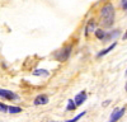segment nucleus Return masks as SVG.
I'll list each match as a JSON object with an SVG mask.
<instances>
[{"instance_id": "f257e3e1", "label": "nucleus", "mask_w": 127, "mask_h": 122, "mask_svg": "<svg viewBox=\"0 0 127 122\" xmlns=\"http://www.w3.org/2000/svg\"><path fill=\"white\" fill-rule=\"evenodd\" d=\"M114 8L112 4H107L100 9V24L105 28H109L114 23Z\"/></svg>"}, {"instance_id": "f03ea898", "label": "nucleus", "mask_w": 127, "mask_h": 122, "mask_svg": "<svg viewBox=\"0 0 127 122\" xmlns=\"http://www.w3.org/2000/svg\"><path fill=\"white\" fill-rule=\"evenodd\" d=\"M70 51H71V46H65V47H62L59 52H56L55 57L59 61H65L70 56Z\"/></svg>"}, {"instance_id": "7ed1b4c3", "label": "nucleus", "mask_w": 127, "mask_h": 122, "mask_svg": "<svg viewBox=\"0 0 127 122\" xmlns=\"http://www.w3.org/2000/svg\"><path fill=\"white\" fill-rule=\"evenodd\" d=\"M125 112H126V108H125V107H122V108H116L112 113H111L108 122H117V121L125 115Z\"/></svg>"}, {"instance_id": "20e7f679", "label": "nucleus", "mask_w": 127, "mask_h": 122, "mask_svg": "<svg viewBox=\"0 0 127 122\" xmlns=\"http://www.w3.org/2000/svg\"><path fill=\"white\" fill-rule=\"evenodd\" d=\"M0 97H3L5 99H9V100H15L18 99V95L15 93L10 90H5V89H0Z\"/></svg>"}, {"instance_id": "39448f33", "label": "nucleus", "mask_w": 127, "mask_h": 122, "mask_svg": "<svg viewBox=\"0 0 127 122\" xmlns=\"http://www.w3.org/2000/svg\"><path fill=\"white\" fill-rule=\"evenodd\" d=\"M87 100V93L85 92H80L79 94H76V97H75V99H74V102H75V106L78 107V106H81L84 102Z\"/></svg>"}, {"instance_id": "423d86ee", "label": "nucleus", "mask_w": 127, "mask_h": 122, "mask_svg": "<svg viewBox=\"0 0 127 122\" xmlns=\"http://www.w3.org/2000/svg\"><path fill=\"white\" fill-rule=\"evenodd\" d=\"M47 103H48V97L46 94H41V95H38L34 99V104L36 106H43V104H47Z\"/></svg>"}, {"instance_id": "0eeeda50", "label": "nucleus", "mask_w": 127, "mask_h": 122, "mask_svg": "<svg viewBox=\"0 0 127 122\" xmlns=\"http://www.w3.org/2000/svg\"><path fill=\"white\" fill-rule=\"evenodd\" d=\"M116 46H117V43H116V42H113L111 46H108L107 48H104V50H102V51H99V52H98V55H97V57L99 59V57H103L104 55H107V54H109L111 52V51L116 47Z\"/></svg>"}, {"instance_id": "6e6552de", "label": "nucleus", "mask_w": 127, "mask_h": 122, "mask_svg": "<svg viewBox=\"0 0 127 122\" xmlns=\"http://www.w3.org/2000/svg\"><path fill=\"white\" fill-rule=\"evenodd\" d=\"M48 74L50 73L45 69H37L33 71V75H36V76H48Z\"/></svg>"}, {"instance_id": "1a4fd4ad", "label": "nucleus", "mask_w": 127, "mask_h": 122, "mask_svg": "<svg viewBox=\"0 0 127 122\" xmlns=\"http://www.w3.org/2000/svg\"><path fill=\"white\" fill-rule=\"evenodd\" d=\"M95 37H97V38H99V39H103V41H104L105 32H103L102 29H95Z\"/></svg>"}, {"instance_id": "9d476101", "label": "nucleus", "mask_w": 127, "mask_h": 122, "mask_svg": "<svg viewBox=\"0 0 127 122\" xmlns=\"http://www.w3.org/2000/svg\"><path fill=\"white\" fill-rule=\"evenodd\" d=\"M85 113H87V112L85 111H84V112H81V113H79L78 116H75V117H74V118H71V120H67L66 122H78L81 117H84V116H85Z\"/></svg>"}, {"instance_id": "9b49d317", "label": "nucleus", "mask_w": 127, "mask_h": 122, "mask_svg": "<svg viewBox=\"0 0 127 122\" xmlns=\"http://www.w3.org/2000/svg\"><path fill=\"white\" fill-rule=\"evenodd\" d=\"M95 28V23H94V20L92 19V20H89V23H88V26H87V29H85V32L87 33H89V32H92V30Z\"/></svg>"}, {"instance_id": "f8f14e48", "label": "nucleus", "mask_w": 127, "mask_h": 122, "mask_svg": "<svg viewBox=\"0 0 127 122\" xmlns=\"http://www.w3.org/2000/svg\"><path fill=\"white\" fill-rule=\"evenodd\" d=\"M76 108V106H75V102H74L72 99H69V102H67V106H66V109L67 111H74Z\"/></svg>"}, {"instance_id": "ddd939ff", "label": "nucleus", "mask_w": 127, "mask_h": 122, "mask_svg": "<svg viewBox=\"0 0 127 122\" xmlns=\"http://www.w3.org/2000/svg\"><path fill=\"white\" fill-rule=\"evenodd\" d=\"M8 112H10V113H19V112H22V108H19V107H8Z\"/></svg>"}, {"instance_id": "4468645a", "label": "nucleus", "mask_w": 127, "mask_h": 122, "mask_svg": "<svg viewBox=\"0 0 127 122\" xmlns=\"http://www.w3.org/2000/svg\"><path fill=\"white\" fill-rule=\"evenodd\" d=\"M0 112H8V107L4 106L3 103H0Z\"/></svg>"}, {"instance_id": "2eb2a0df", "label": "nucleus", "mask_w": 127, "mask_h": 122, "mask_svg": "<svg viewBox=\"0 0 127 122\" xmlns=\"http://www.w3.org/2000/svg\"><path fill=\"white\" fill-rule=\"evenodd\" d=\"M122 1H123V4H122L123 9H127V0H122Z\"/></svg>"}, {"instance_id": "dca6fc26", "label": "nucleus", "mask_w": 127, "mask_h": 122, "mask_svg": "<svg viewBox=\"0 0 127 122\" xmlns=\"http://www.w3.org/2000/svg\"><path fill=\"white\" fill-rule=\"evenodd\" d=\"M109 103H111V100H105V102H104V103H103V106L105 107V106H108Z\"/></svg>"}, {"instance_id": "f3484780", "label": "nucleus", "mask_w": 127, "mask_h": 122, "mask_svg": "<svg viewBox=\"0 0 127 122\" xmlns=\"http://www.w3.org/2000/svg\"><path fill=\"white\" fill-rule=\"evenodd\" d=\"M123 39H127V32H126V34L123 36Z\"/></svg>"}, {"instance_id": "a211bd4d", "label": "nucleus", "mask_w": 127, "mask_h": 122, "mask_svg": "<svg viewBox=\"0 0 127 122\" xmlns=\"http://www.w3.org/2000/svg\"><path fill=\"white\" fill-rule=\"evenodd\" d=\"M125 89H126V92H127V83H126V85H125Z\"/></svg>"}, {"instance_id": "6ab92c4d", "label": "nucleus", "mask_w": 127, "mask_h": 122, "mask_svg": "<svg viewBox=\"0 0 127 122\" xmlns=\"http://www.w3.org/2000/svg\"><path fill=\"white\" fill-rule=\"evenodd\" d=\"M126 75H127V70H126Z\"/></svg>"}]
</instances>
